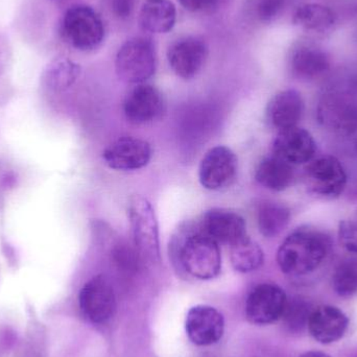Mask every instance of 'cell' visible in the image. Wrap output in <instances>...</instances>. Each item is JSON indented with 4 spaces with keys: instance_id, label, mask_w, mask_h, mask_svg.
Instances as JSON below:
<instances>
[{
    "instance_id": "cell-1",
    "label": "cell",
    "mask_w": 357,
    "mask_h": 357,
    "mask_svg": "<svg viewBox=\"0 0 357 357\" xmlns=\"http://www.w3.org/2000/svg\"><path fill=\"white\" fill-rule=\"evenodd\" d=\"M171 256L174 264L185 274L199 280L215 278L222 270L220 245L197 226L178 229L173 236Z\"/></svg>"
},
{
    "instance_id": "cell-2",
    "label": "cell",
    "mask_w": 357,
    "mask_h": 357,
    "mask_svg": "<svg viewBox=\"0 0 357 357\" xmlns=\"http://www.w3.org/2000/svg\"><path fill=\"white\" fill-rule=\"evenodd\" d=\"M331 250L328 235L312 227H301L281 243L277 262L284 274L303 276L319 268Z\"/></svg>"
},
{
    "instance_id": "cell-3",
    "label": "cell",
    "mask_w": 357,
    "mask_h": 357,
    "mask_svg": "<svg viewBox=\"0 0 357 357\" xmlns=\"http://www.w3.org/2000/svg\"><path fill=\"white\" fill-rule=\"evenodd\" d=\"M61 31L65 41L81 52L96 50L104 41L106 33L100 15L86 4H75L66 10Z\"/></svg>"
},
{
    "instance_id": "cell-4",
    "label": "cell",
    "mask_w": 357,
    "mask_h": 357,
    "mask_svg": "<svg viewBox=\"0 0 357 357\" xmlns=\"http://www.w3.org/2000/svg\"><path fill=\"white\" fill-rule=\"evenodd\" d=\"M156 69V47L150 38H131L117 52L115 71L126 83H144L155 75Z\"/></svg>"
},
{
    "instance_id": "cell-5",
    "label": "cell",
    "mask_w": 357,
    "mask_h": 357,
    "mask_svg": "<svg viewBox=\"0 0 357 357\" xmlns=\"http://www.w3.org/2000/svg\"><path fill=\"white\" fill-rule=\"evenodd\" d=\"M128 215L140 257L149 262H158L160 259L159 227L152 204L142 195H134L130 199Z\"/></svg>"
},
{
    "instance_id": "cell-6",
    "label": "cell",
    "mask_w": 357,
    "mask_h": 357,
    "mask_svg": "<svg viewBox=\"0 0 357 357\" xmlns=\"http://www.w3.org/2000/svg\"><path fill=\"white\" fill-rule=\"evenodd\" d=\"M304 182L312 195L335 199L345 190L347 174L335 157H321L308 163L304 172Z\"/></svg>"
},
{
    "instance_id": "cell-7",
    "label": "cell",
    "mask_w": 357,
    "mask_h": 357,
    "mask_svg": "<svg viewBox=\"0 0 357 357\" xmlns=\"http://www.w3.org/2000/svg\"><path fill=\"white\" fill-rule=\"evenodd\" d=\"M238 173V159L228 146L210 149L199 163V180L204 188L220 191L232 186Z\"/></svg>"
},
{
    "instance_id": "cell-8",
    "label": "cell",
    "mask_w": 357,
    "mask_h": 357,
    "mask_svg": "<svg viewBox=\"0 0 357 357\" xmlns=\"http://www.w3.org/2000/svg\"><path fill=\"white\" fill-rule=\"evenodd\" d=\"M79 304L84 316L94 324H104L116 312V297L108 279L93 277L82 287Z\"/></svg>"
},
{
    "instance_id": "cell-9",
    "label": "cell",
    "mask_w": 357,
    "mask_h": 357,
    "mask_svg": "<svg viewBox=\"0 0 357 357\" xmlns=\"http://www.w3.org/2000/svg\"><path fill=\"white\" fill-rule=\"evenodd\" d=\"M287 305V294L280 287L264 283L256 287L248 297L245 317L252 324H272L282 318Z\"/></svg>"
},
{
    "instance_id": "cell-10",
    "label": "cell",
    "mask_w": 357,
    "mask_h": 357,
    "mask_svg": "<svg viewBox=\"0 0 357 357\" xmlns=\"http://www.w3.org/2000/svg\"><path fill=\"white\" fill-rule=\"evenodd\" d=\"M207 44L201 38L186 36L174 42L167 50L172 70L181 79H190L201 73L207 62Z\"/></svg>"
},
{
    "instance_id": "cell-11",
    "label": "cell",
    "mask_w": 357,
    "mask_h": 357,
    "mask_svg": "<svg viewBox=\"0 0 357 357\" xmlns=\"http://www.w3.org/2000/svg\"><path fill=\"white\" fill-rule=\"evenodd\" d=\"M152 146L137 137H121L102 153L105 163L115 171H137L152 159Z\"/></svg>"
},
{
    "instance_id": "cell-12",
    "label": "cell",
    "mask_w": 357,
    "mask_h": 357,
    "mask_svg": "<svg viewBox=\"0 0 357 357\" xmlns=\"http://www.w3.org/2000/svg\"><path fill=\"white\" fill-rule=\"evenodd\" d=\"M165 100L158 88L149 84H138L130 90L123 102V113L130 123L146 125L162 114Z\"/></svg>"
},
{
    "instance_id": "cell-13",
    "label": "cell",
    "mask_w": 357,
    "mask_h": 357,
    "mask_svg": "<svg viewBox=\"0 0 357 357\" xmlns=\"http://www.w3.org/2000/svg\"><path fill=\"white\" fill-rule=\"evenodd\" d=\"M204 233L213 241L226 245H234L248 236L245 218L232 210L213 208L208 210L199 224Z\"/></svg>"
},
{
    "instance_id": "cell-14",
    "label": "cell",
    "mask_w": 357,
    "mask_h": 357,
    "mask_svg": "<svg viewBox=\"0 0 357 357\" xmlns=\"http://www.w3.org/2000/svg\"><path fill=\"white\" fill-rule=\"evenodd\" d=\"M185 329L187 337L195 345H214L224 335V317L211 306L197 305L189 310Z\"/></svg>"
},
{
    "instance_id": "cell-15",
    "label": "cell",
    "mask_w": 357,
    "mask_h": 357,
    "mask_svg": "<svg viewBox=\"0 0 357 357\" xmlns=\"http://www.w3.org/2000/svg\"><path fill=\"white\" fill-rule=\"evenodd\" d=\"M289 66L298 79H318L331 69V56L314 42L299 41L289 52Z\"/></svg>"
},
{
    "instance_id": "cell-16",
    "label": "cell",
    "mask_w": 357,
    "mask_h": 357,
    "mask_svg": "<svg viewBox=\"0 0 357 357\" xmlns=\"http://www.w3.org/2000/svg\"><path fill=\"white\" fill-rule=\"evenodd\" d=\"M275 156L291 165L310 162L314 157L317 144L310 132L294 127L279 132L273 144Z\"/></svg>"
},
{
    "instance_id": "cell-17",
    "label": "cell",
    "mask_w": 357,
    "mask_h": 357,
    "mask_svg": "<svg viewBox=\"0 0 357 357\" xmlns=\"http://www.w3.org/2000/svg\"><path fill=\"white\" fill-rule=\"evenodd\" d=\"M349 326V319L340 308L322 305L310 312L308 331L319 343L328 345L341 340Z\"/></svg>"
},
{
    "instance_id": "cell-18",
    "label": "cell",
    "mask_w": 357,
    "mask_h": 357,
    "mask_svg": "<svg viewBox=\"0 0 357 357\" xmlns=\"http://www.w3.org/2000/svg\"><path fill=\"white\" fill-rule=\"evenodd\" d=\"M304 112V100L295 89H285L273 96L266 109V117L279 132L297 127Z\"/></svg>"
},
{
    "instance_id": "cell-19",
    "label": "cell",
    "mask_w": 357,
    "mask_h": 357,
    "mask_svg": "<svg viewBox=\"0 0 357 357\" xmlns=\"http://www.w3.org/2000/svg\"><path fill=\"white\" fill-rule=\"evenodd\" d=\"M176 21L177 8L172 0H146L138 17L142 31L151 33H169Z\"/></svg>"
},
{
    "instance_id": "cell-20",
    "label": "cell",
    "mask_w": 357,
    "mask_h": 357,
    "mask_svg": "<svg viewBox=\"0 0 357 357\" xmlns=\"http://www.w3.org/2000/svg\"><path fill=\"white\" fill-rule=\"evenodd\" d=\"M293 23L307 33H325L335 26L337 15L324 4L303 3L294 12Z\"/></svg>"
},
{
    "instance_id": "cell-21",
    "label": "cell",
    "mask_w": 357,
    "mask_h": 357,
    "mask_svg": "<svg viewBox=\"0 0 357 357\" xmlns=\"http://www.w3.org/2000/svg\"><path fill=\"white\" fill-rule=\"evenodd\" d=\"M295 173L293 165L273 155L264 158L258 165L255 178L264 188L273 191H282L293 184Z\"/></svg>"
},
{
    "instance_id": "cell-22",
    "label": "cell",
    "mask_w": 357,
    "mask_h": 357,
    "mask_svg": "<svg viewBox=\"0 0 357 357\" xmlns=\"http://www.w3.org/2000/svg\"><path fill=\"white\" fill-rule=\"evenodd\" d=\"M291 220V211L277 202H264L258 208L257 225L264 237L272 238L280 234Z\"/></svg>"
},
{
    "instance_id": "cell-23",
    "label": "cell",
    "mask_w": 357,
    "mask_h": 357,
    "mask_svg": "<svg viewBox=\"0 0 357 357\" xmlns=\"http://www.w3.org/2000/svg\"><path fill=\"white\" fill-rule=\"evenodd\" d=\"M231 264L239 273H251L264 264V254L260 245L249 236L231 245Z\"/></svg>"
},
{
    "instance_id": "cell-24",
    "label": "cell",
    "mask_w": 357,
    "mask_h": 357,
    "mask_svg": "<svg viewBox=\"0 0 357 357\" xmlns=\"http://www.w3.org/2000/svg\"><path fill=\"white\" fill-rule=\"evenodd\" d=\"M81 75V67L69 59H56L48 66L45 82L54 90H64L75 83Z\"/></svg>"
},
{
    "instance_id": "cell-25",
    "label": "cell",
    "mask_w": 357,
    "mask_h": 357,
    "mask_svg": "<svg viewBox=\"0 0 357 357\" xmlns=\"http://www.w3.org/2000/svg\"><path fill=\"white\" fill-rule=\"evenodd\" d=\"M333 287L341 297L348 298L357 294V257L347 258L335 268Z\"/></svg>"
},
{
    "instance_id": "cell-26",
    "label": "cell",
    "mask_w": 357,
    "mask_h": 357,
    "mask_svg": "<svg viewBox=\"0 0 357 357\" xmlns=\"http://www.w3.org/2000/svg\"><path fill=\"white\" fill-rule=\"evenodd\" d=\"M287 0H253L256 18L261 22L275 20L284 10Z\"/></svg>"
},
{
    "instance_id": "cell-27",
    "label": "cell",
    "mask_w": 357,
    "mask_h": 357,
    "mask_svg": "<svg viewBox=\"0 0 357 357\" xmlns=\"http://www.w3.org/2000/svg\"><path fill=\"white\" fill-rule=\"evenodd\" d=\"M312 310H308L307 305L303 302L295 301L289 303L287 301V308L282 318L287 321V324L291 327H299L302 325H307L308 317Z\"/></svg>"
},
{
    "instance_id": "cell-28",
    "label": "cell",
    "mask_w": 357,
    "mask_h": 357,
    "mask_svg": "<svg viewBox=\"0 0 357 357\" xmlns=\"http://www.w3.org/2000/svg\"><path fill=\"white\" fill-rule=\"evenodd\" d=\"M339 239L344 249L357 255V222L342 220L339 226Z\"/></svg>"
},
{
    "instance_id": "cell-29",
    "label": "cell",
    "mask_w": 357,
    "mask_h": 357,
    "mask_svg": "<svg viewBox=\"0 0 357 357\" xmlns=\"http://www.w3.org/2000/svg\"><path fill=\"white\" fill-rule=\"evenodd\" d=\"M111 10L116 18L125 20L135 12L138 0H111Z\"/></svg>"
},
{
    "instance_id": "cell-30",
    "label": "cell",
    "mask_w": 357,
    "mask_h": 357,
    "mask_svg": "<svg viewBox=\"0 0 357 357\" xmlns=\"http://www.w3.org/2000/svg\"><path fill=\"white\" fill-rule=\"evenodd\" d=\"M222 0H178L185 10L192 13L208 12L218 8Z\"/></svg>"
},
{
    "instance_id": "cell-31",
    "label": "cell",
    "mask_w": 357,
    "mask_h": 357,
    "mask_svg": "<svg viewBox=\"0 0 357 357\" xmlns=\"http://www.w3.org/2000/svg\"><path fill=\"white\" fill-rule=\"evenodd\" d=\"M300 357H331L328 356V354H325V352L321 351H308L305 352V354H302Z\"/></svg>"
}]
</instances>
